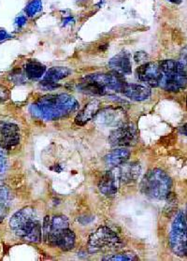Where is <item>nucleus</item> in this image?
Here are the masks:
<instances>
[{"label":"nucleus","instance_id":"f257e3e1","mask_svg":"<svg viewBox=\"0 0 187 261\" xmlns=\"http://www.w3.org/2000/svg\"><path fill=\"white\" fill-rule=\"evenodd\" d=\"M78 107V101L69 95H47L30 106V112L38 119L54 121L69 115Z\"/></svg>","mask_w":187,"mask_h":261},{"label":"nucleus","instance_id":"f03ea898","mask_svg":"<svg viewBox=\"0 0 187 261\" xmlns=\"http://www.w3.org/2000/svg\"><path fill=\"white\" fill-rule=\"evenodd\" d=\"M9 226L14 233L24 241L29 243H40L42 230L35 209L26 207L20 210L10 218Z\"/></svg>","mask_w":187,"mask_h":261},{"label":"nucleus","instance_id":"7ed1b4c3","mask_svg":"<svg viewBox=\"0 0 187 261\" xmlns=\"http://www.w3.org/2000/svg\"><path fill=\"white\" fill-rule=\"evenodd\" d=\"M172 187L171 179L168 174L159 169L155 168L148 171L140 183V190L145 196L156 199L167 198Z\"/></svg>","mask_w":187,"mask_h":261},{"label":"nucleus","instance_id":"20e7f679","mask_svg":"<svg viewBox=\"0 0 187 261\" xmlns=\"http://www.w3.org/2000/svg\"><path fill=\"white\" fill-rule=\"evenodd\" d=\"M122 242L111 228L101 227L90 235L88 249L90 253L108 252L121 248Z\"/></svg>","mask_w":187,"mask_h":261},{"label":"nucleus","instance_id":"39448f33","mask_svg":"<svg viewBox=\"0 0 187 261\" xmlns=\"http://www.w3.org/2000/svg\"><path fill=\"white\" fill-rule=\"evenodd\" d=\"M169 245L179 257H187V221L186 214L179 213L174 218L169 233Z\"/></svg>","mask_w":187,"mask_h":261},{"label":"nucleus","instance_id":"423d86ee","mask_svg":"<svg viewBox=\"0 0 187 261\" xmlns=\"http://www.w3.org/2000/svg\"><path fill=\"white\" fill-rule=\"evenodd\" d=\"M139 133L132 124H125L112 131L109 140L112 146H133L137 143Z\"/></svg>","mask_w":187,"mask_h":261},{"label":"nucleus","instance_id":"0eeeda50","mask_svg":"<svg viewBox=\"0 0 187 261\" xmlns=\"http://www.w3.org/2000/svg\"><path fill=\"white\" fill-rule=\"evenodd\" d=\"M126 114L119 108H108L97 112L94 119L104 127L118 128L126 124Z\"/></svg>","mask_w":187,"mask_h":261},{"label":"nucleus","instance_id":"6e6552de","mask_svg":"<svg viewBox=\"0 0 187 261\" xmlns=\"http://www.w3.org/2000/svg\"><path fill=\"white\" fill-rule=\"evenodd\" d=\"M76 237L71 229L65 228L56 231L50 232L47 241L52 245L59 247L64 251H69L74 248Z\"/></svg>","mask_w":187,"mask_h":261},{"label":"nucleus","instance_id":"1a4fd4ad","mask_svg":"<svg viewBox=\"0 0 187 261\" xmlns=\"http://www.w3.org/2000/svg\"><path fill=\"white\" fill-rule=\"evenodd\" d=\"M137 76L139 80L148 84L151 87H157L162 80L163 73L156 63H145L137 68Z\"/></svg>","mask_w":187,"mask_h":261},{"label":"nucleus","instance_id":"9d476101","mask_svg":"<svg viewBox=\"0 0 187 261\" xmlns=\"http://www.w3.org/2000/svg\"><path fill=\"white\" fill-rule=\"evenodd\" d=\"M20 130L15 124L7 123L0 127V146L10 150L20 142Z\"/></svg>","mask_w":187,"mask_h":261},{"label":"nucleus","instance_id":"9b49d317","mask_svg":"<svg viewBox=\"0 0 187 261\" xmlns=\"http://www.w3.org/2000/svg\"><path fill=\"white\" fill-rule=\"evenodd\" d=\"M113 171L118 181L124 184H129L137 181L138 178L140 177L141 168L140 164L131 163L128 165H124L121 168H116Z\"/></svg>","mask_w":187,"mask_h":261},{"label":"nucleus","instance_id":"f8f14e48","mask_svg":"<svg viewBox=\"0 0 187 261\" xmlns=\"http://www.w3.org/2000/svg\"><path fill=\"white\" fill-rule=\"evenodd\" d=\"M159 86L169 92H180L187 86V80L178 73L163 74Z\"/></svg>","mask_w":187,"mask_h":261},{"label":"nucleus","instance_id":"ddd939ff","mask_svg":"<svg viewBox=\"0 0 187 261\" xmlns=\"http://www.w3.org/2000/svg\"><path fill=\"white\" fill-rule=\"evenodd\" d=\"M122 93L124 94L126 98L135 101L147 100L149 99L152 95L150 88L146 86H143L140 84H127V83L123 88Z\"/></svg>","mask_w":187,"mask_h":261},{"label":"nucleus","instance_id":"4468645a","mask_svg":"<svg viewBox=\"0 0 187 261\" xmlns=\"http://www.w3.org/2000/svg\"><path fill=\"white\" fill-rule=\"evenodd\" d=\"M109 65L112 69L122 75L130 74L132 71L130 57L129 55L122 52L120 54L113 56L109 62Z\"/></svg>","mask_w":187,"mask_h":261},{"label":"nucleus","instance_id":"2eb2a0df","mask_svg":"<svg viewBox=\"0 0 187 261\" xmlns=\"http://www.w3.org/2000/svg\"><path fill=\"white\" fill-rule=\"evenodd\" d=\"M100 102L98 100L94 99L92 101L87 103L84 109L79 112L75 118V123L78 126H84L86 123L92 120L95 117L97 112H99Z\"/></svg>","mask_w":187,"mask_h":261},{"label":"nucleus","instance_id":"dca6fc26","mask_svg":"<svg viewBox=\"0 0 187 261\" xmlns=\"http://www.w3.org/2000/svg\"><path fill=\"white\" fill-rule=\"evenodd\" d=\"M117 181L118 180L113 170L107 171L98 183V188L100 192L106 196L112 197L115 196L117 193V186H116Z\"/></svg>","mask_w":187,"mask_h":261},{"label":"nucleus","instance_id":"f3484780","mask_svg":"<svg viewBox=\"0 0 187 261\" xmlns=\"http://www.w3.org/2000/svg\"><path fill=\"white\" fill-rule=\"evenodd\" d=\"M130 158L129 150L118 148L113 150L105 157V162L110 167H119L124 165Z\"/></svg>","mask_w":187,"mask_h":261},{"label":"nucleus","instance_id":"a211bd4d","mask_svg":"<svg viewBox=\"0 0 187 261\" xmlns=\"http://www.w3.org/2000/svg\"><path fill=\"white\" fill-rule=\"evenodd\" d=\"M11 204V194L6 186L0 185V224L7 217Z\"/></svg>","mask_w":187,"mask_h":261},{"label":"nucleus","instance_id":"6ab92c4d","mask_svg":"<svg viewBox=\"0 0 187 261\" xmlns=\"http://www.w3.org/2000/svg\"><path fill=\"white\" fill-rule=\"evenodd\" d=\"M71 73V70L65 66H54L50 68L46 72L44 76L43 80L53 82V83H57L60 80H63L69 76Z\"/></svg>","mask_w":187,"mask_h":261},{"label":"nucleus","instance_id":"aec40b11","mask_svg":"<svg viewBox=\"0 0 187 261\" xmlns=\"http://www.w3.org/2000/svg\"><path fill=\"white\" fill-rule=\"evenodd\" d=\"M25 71L29 79H38L45 73L46 67L37 61H29L25 65Z\"/></svg>","mask_w":187,"mask_h":261},{"label":"nucleus","instance_id":"412c9836","mask_svg":"<svg viewBox=\"0 0 187 261\" xmlns=\"http://www.w3.org/2000/svg\"><path fill=\"white\" fill-rule=\"evenodd\" d=\"M159 67L163 74L177 73V61L174 60H163L159 63Z\"/></svg>","mask_w":187,"mask_h":261},{"label":"nucleus","instance_id":"4be33fe9","mask_svg":"<svg viewBox=\"0 0 187 261\" xmlns=\"http://www.w3.org/2000/svg\"><path fill=\"white\" fill-rule=\"evenodd\" d=\"M138 258L136 257L135 254L131 252L121 253V254H116L113 255L112 257H108L106 259H103V261H137Z\"/></svg>","mask_w":187,"mask_h":261},{"label":"nucleus","instance_id":"5701e85b","mask_svg":"<svg viewBox=\"0 0 187 261\" xmlns=\"http://www.w3.org/2000/svg\"><path fill=\"white\" fill-rule=\"evenodd\" d=\"M42 8V3H41V0H33L31 1L27 7L26 9V12L28 14V16L32 17L34 16L36 13H37L38 11L41 10Z\"/></svg>","mask_w":187,"mask_h":261},{"label":"nucleus","instance_id":"b1692460","mask_svg":"<svg viewBox=\"0 0 187 261\" xmlns=\"http://www.w3.org/2000/svg\"><path fill=\"white\" fill-rule=\"evenodd\" d=\"M9 89L4 85H0V102H5L9 99Z\"/></svg>","mask_w":187,"mask_h":261},{"label":"nucleus","instance_id":"393cba45","mask_svg":"<svg viewBox=\"0 0 187 261\" xmlns=\"http://www.w3.org/2000/svg\"><path fill=\"white\" fill-rule=\"evenodd\" d=\"M134 58H135V60H136V62H142V61H144V60H146L147 58H148V56L146 55V53H144V52H137L136 54H135V56H134Z\"/></svg>","mask_w":187,"mask_h":261},{"label":"nucleus","instance_id":"a878e982","mask_svg":"<svg viewBox=\"0 0 187 261\" xmlns=\"http://www.w3.org/2000/svg\"><path fill=\"white\" fill-rule=\"evenodd\" d=\"M5 166H6V159H5L2 148L0 147V172L4 170Z\"/></svg>","mask_w":187,"mask_h":261},{"label":"nucleus","instance_id":"bb28decb","mask_svg":"<svg viewBox=\"0 0 187 261\" xmlns=\"http://www.w3.org/2000/svg\"><path fill=\"white\" fill-rule=\"evenodd\" d=\"M9 37H10V36H9V34H8V32H7L6 30H4V29H0V42L3 41V40L8 39Z\"/></svg>","mask_w":187,"mask_h":261},{"label":"nucleus","instance_id":"cd10ccee","mask_svg":"<svg viewBox=\"0 0 187 261\" xmlns=\"http://www.w3.org/2000/svg\"><path fill=\"white\" fill-rule=\"evenodd\" d=\"M15 23H16V25L18 26L19 28H21V27H23V26L26 25V23H27V18L24 17V16H20V17L16 19Z\"/></svg>","mask_w":187,"mask_h":261},{"label":"nucleus","instance_id":"c85d7f7f","mask_svg":"<svg viewBox=\"0 0 187 261\" xmlns=\"http://www.w3.org/2000/svg\"><path fill=\"white\" fill-rule=\"evenodd\" d=\"M179 131H180L181 134H183V135H185V136L187 137V123L184 124L182 127H180Z\"/></svg>","mask_w":187,"mask_h":261},{"label":"nucleus","instance_id":"c756f323","mask_svg":"<svg viewBox=\"0 0 187 261\" xmlns=\"http://www.w3.org/2000/svg\"><path fill=\"white\" fill-rule=\"evenodd\" d=\"M73 22H74V20H73V18H71V17L64 19V20H63V26L65 27L66 25H68V24H70V23H73Z\"/></svg>","mask_w":187,"mask_h":261},{"label":"nucleus","instance_id":"7c9ffc66","mask_svg":"<svg viewBox=\"0 0 187 261\" xmlns=\"http://www.w3.org/2000/svg\"><path fill=\"white\" fill-rule=\"evenodd\" d=\"M168 2L173 3V4H181L182 0H168Z\"/></svg>","mask_w":187,"mask_h":261},{"label":"nucleus","instance_id":"2f4dec72","mask_svg":"<svg viewBox=\"0 0 187 261\" xmlns=\"http://www.w3.org/2000/svg\"><path fill=\"white\" fill-rule=\"evenodd\" d=\"M186 216H187V214H186Z\"/></svg>","mask_w":187,"mask_h":261},{"label":"nucleus","instance_id":"473e14b6","mask_svg":"<svg viewBox=\"0 0 187 261\" xmlns=\"http://www.w3.org/2000/svg\"><path fill=\"white\" fill-rule=\"evenodd\" d=\"M77 1H83V0H77Z\"/></svg>","mask_w":187,"mask_h":261},{"label":"nucleus","instance_id":"72a5a7b5","mask_svg":"<svg viewBox=\"0 0 187 261\" xmlns=\"http://www.w3.org/2000/svg\"></svg>","mask_w":187,"mask_h":261}]
</instances>
